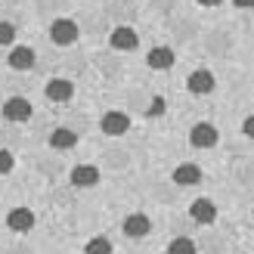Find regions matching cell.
Masks as SVG:
<instances>
[{
  "instance_id": "6da1fadb",
  "label": "cell",
  "mask_w": 254,
  "mask_h": 254,
  "mask_svg": "<svg viewBox=\"0 0 254 254\" xmlns=\"http://www.w3.org/2000/svg\"><path fill=\"white\" fill-rule=\"evenodd\" d=\"M50 41L59 44V47H68L78 41V25H74L71 19H56L53 25H50Z\"/></svg>"
},
{
  "instance_id": "7a4b0ae2",
  "label": "cell",
  "mask_w": 254,
  "mask_h": 254,
  "mask_svg": "<svg viewBox=\"0 0 254 254\" xmlns=\"http://www.w3.org/2000/svg\"><path fill=\"white\" fill-rule=\"evenodd\" d=\"M99 127H103L106 136H121V133H127V127H130V118H127L124 112H106Z\"/></svg>"
},
{
  "instance_id": "3957f363",
  "label": "cell",
  "mask_w": 254,
  "mask_h": 254,
  "mask_svg": "<svg viewBox=\"0 0 254 254\" xmlns=\"http://www.w3.org/2000/svg\"><path fill=\"white\" fill-rule=\"evenodd\" d=\"M189 143H192L195 149H211V146H217V127H214V124H195L192 133H189Z\"/></svg>"
},
{
  "instance_id": "277c9868",
  "label": "cell",
  "mask_w": 254,
  "mask_h": 254,
  "mask_svg": "<svg viewBox=\"0 0 254 254\" xmlns=\"http://www.w3.org/2000/svg\"><path fill=\"white\" fill-rule=\"evenodd\" d=\"M3 115H6V121H28L31 118V103L22 99V96H12L3 103Z\"/></svg>"
},
{
  "instance_id": "5b68a950",
  "label": "cell",
  "mask_w": 254,
  "mask_h": 254,
  "mask_svg": "<svg viewBox=\"0 0 254 254\" xmlns=\"http://www.w3.org/2000/svg\"><path fill=\"white\" fill-rule=\"evenodd\" d=\"M6 226H9L12 233H28L31 226H34V214L28 208H12L6 214Z\"/></svg>"
},
{
  "instance_id": "8992f818",
  "label": "cell",
  "mask_w": 254,
  "mask_h": 254,
  "mask_svg": "<svg viewBox=\"0 0 254 254\" xmlns=\"http://www.w3.org/2000/svg\"><path fill=\"white\" fill-rule=\"evenodd\" d=\"M189 214H192V220L195 223H214L217 220V208H214V201L211 198H195L192 201V208H189Z\"/></svg>"
},
{
  "instance_id": "52a82bcc",
  "label": "cell",
  "mask_w": 254,
  "mask_h": 254,
  "mask_svg": "<svg viewBox=\"0 0 254 254\" xmlns=\"http://www.w3.org/2000/svg\"><path fill=\"white\" fill-rule=\"evenodd\" d=\"M124 236H130V239H143V236H149V230H152V223H149V217L146 214H130L124 223Z\"/></svg>"
},
{
  "instance_id": "ba28073f",
  "label": "cell",
  "mask_w": 254,
  "mask_h": 254,
  "mask_svg": "<svg viewBox=\"0 0 254 254\" xmlns=\"http://www.w3.org/2000/svg\"><path fill=\"white\" fill-rule=\"evenodd\" d=\"M71 96H74V87H71V81H65V78H56V81H50V84H47V99H53V103H68Z\"/></svg>"
},
{
  "instance_id": "9c48e42d",
  "label": "cell",
  "mask_w": 254,
  "mask_h": 254,
  "mask_svg": "<svg viewBox=\"0 0 254 254\" xmlns=\"http://www.w3.org/2000/svg\"><path fill=\"white\" fill-rule=\"evenodd\" d=\"M186 87H189L192 93H198V96H201V93H211V90H214V74H211V71H205V68H198V71L189 74Z\"/></svg>"
},
{
  "instance_id": "30bf717a",
  "label": "cell",
  "mask_w": 254,
  "mask_h": 254,
  "mask_svg": "<svg viewBox=\"0 0 254 254\" xmlns=\"http://www.w3.org/2000/svg\"><path fill=\"white\" fill-rule=\"evenodd\" d=\"M146 62H149L152 68L164 71V68H171V65H174V50H171V47H152V50H149V56H146Z\"/></svg>"
},
{
  "instance_id": "8fae6325",
  "label": "cell",
  "mask_w": 254,
  "mask_h": 254,
  "mask_svg": "<svg viewBox=\"0 0 254 254\" xmlns=\"http://www.w3.org/2000/svg\"><path fill=\"white\" fill-rule=\"evenodd\" d=\"M71 183L74 186H96L99 183V171L93 168V164H78V168L71 171Z\"/></svg>"
},
{
  "instance_id": "7c38bea8",
  "label": "cell",
  "mask_w": 254,
  "mask_h": 254,
  "mask_svg": "<svg viewBox=\"0 0 254 254\" xmlns=\"http://www.w3.org/2000/svg\"><path fill=\"white\" fill-rule=\"evenodd\" d=\"M6 62H9V65L16 68V71H25V68H31V65H34V50H31V47H16V50L9 53Z\"/></svg>"
},
{
  "instance_id": "4fadbf2b",
  "label": "cell",
  "mask_w": 254,
  "mask_h": 254,
  "mask_svg": "<svg viewBox=\"0 0 254 254\" xmlns=\"http://www.w3.org/2000/svg\"><path fill=\"white\" fill-rule=\"evenodd\" d=\"M136 44H139V37H136L133 28H115L112 31V47L115 50H136Z\"/></svg>"
},
{
  "instance_id": "5bb4252c",
  "label": "cell",
  "mask_w": 254,
  "mask_h": 254,
  "mask_svg": "<svg viewBox=\"0 0 254 254\" xmlns=\"http://www.w3.org/2000/svg\"><path fill=\"white\" fill-rule=\"evenodd\" d=\"M198 180H201L198 164H180V168L174 171V183H180V186H195Z\"/></svg>"
},
{
  "instance_id": "9a60e30c",
  "label": "cell",
  "mask_w": 254,
  "mask_h": 254,
  "mask_svg": "<svg viewBox=\"0 0 254 254\" xmlns=\"http://www.w3.org/2000/svg\"><path fill=\"white\" fill-rule=\"evenodd\" d=\"M74 143H78V136H74V130H68V127H56V130L50 133V146L53 149H74Z\"/></svg>"
},
{
  "instance_id": "2e32d148",
  "label": "cell",
  "mask_w": 254,
  "mask_h": 254,
  "mask_svg": "<svg viewBox=\"0 0 254 254\" xmlns=\"http://www.w3.org/2000/svg\"><path fill=\"white\" fill-rule=\"evenodd\" d=\"M168 254H195V242L186 236H177L174 242L168 245Z\"/></svg>"
},
{
  "instance_id": "e0dca14e",
  "label": "cell",
  "mask_w": 254,
  "mask_h": 254,
  "mask_svg": "<svg viewBox=\"0 0 254 254\" xmlns=\"http://www.w3.org/2000/svg\"><path fill=\"white\" fill-rule=\"evenodd\" d=\"M87 254H112V242L106 236H96V239H90L87 242V248H84Z\"/></svg>"
},
{
  "instance_id": "ac0fdd59",
  "label": "cell",
  "mask_w": 254,
  "mask_h": 254,
  "mask_svg": "<svg viewBox=\"0 0 254 254\" xmlns=\"http://www.w3.org/2000/svg\"><path fill=\"white\" fill-rule=\"evenodd\" d=\"M12 37H16V28H12L9 22H0V47L12 44Z\"/></svg>"
},
{
  "instance_id": "d6986e66",
  "label": "cell",
  "mask_w": 254,
  "mask_h": 254,
  "mask_svg": "<svg viewBox=\"0 0 254 254\" xmlns=\"http://www.w3.org/2000/svg\"><path fill=\"white\" fill-rule=\"evenodd\" d=\"M12 171V155L6 149H0V174H9Z\"/></svg>"
},
{
  "instance_id": "ffe728a7",
  "label": "cell",
  "mask_w": 254,
  "mask_h": 254,
  "mask_svg": "<svg viewBox=\"0 0 254 254\" xmlns=\"http://www.w3.org/2000/svg\"><path fill=\"white\" fill-rule=\"evenodd\" d=\"M149 115H152V118H155V115H164V99H161V96H155V99L149 103Z\"/></svg>"
},
{
  "instance_id": "44dd1931",
  "label": "cell",
  "mask_w": 254,
  "mask_h": 254,
  "mask_svg": "<svg viewBox=\"0 0 254 254\" xmlns=\"http://www.w3.org/2000/svg\"><path fill=\"white\" fill-rule=\"evenodd\" d=\"M242 130H245V136H251V133H254V118H245V124H242Z\"/></svg>"
},
{
  "instance_id": "7402d4cb",
  "label": "cell",
  "mask_w": 254,
  "mask_h": 254,
  "mask_svg": "<svg viewBox=\"0 0 254 254\" xmlns=\"http://www.w3.org/2000/svg\"><path fill=\"white\" fill-rule=\"evenodd\" d=\"M201 6H217V3H223V0H198Z\"/></svg>"
},
{
  "instance_id": "603a6c76",
  "label": "cell",
  "mask_w": 254,
  "mask_h": 254,
  "mask_svg": "<svg viewBox=\"0 0 254 254\" xmlns=\"http://www.w3.org/2000/svg\"><path fill=\"white\" fill-rule=\"evenodd\" d=\"M233 3H236V6H251L254 0H233Z\"/></svg>"
}]
</instances>
